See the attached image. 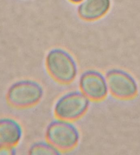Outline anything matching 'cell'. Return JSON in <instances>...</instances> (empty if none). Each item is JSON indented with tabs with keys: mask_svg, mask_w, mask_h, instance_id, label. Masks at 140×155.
<instances>
[{
	"mask_svg": "<svg viewBox=\"0 0 140 155\" xmlns=\"http://www.w3.org/2000/svg\"><path fill=\"white\" fill-rule=\"evenodd\" d=\"M45 65L48 74L59 83L68 84L76 78L78 67L75 59L68 51L55 48L46 55Z\"/></svg>",
	"mask_w": 140,
	"mask_h": 155,
	"instance_id": "cell-1",
	"label": "cell"
},
{
	"mask_svg": "<svg viewBox=\"0 0 140 155\" xmlns=\"http://www.w3.org/2000/svg\"><path fill=\"white\" fill-rule=\"evenodd\" d=\"M46 140L60 153L74 150L79 144L80 135L73 122L56 118L45 131Z\"/></svg>",
	"mask_w": 140,
	"mask_h": 155,
	"instance_id": "cell-2",
	"label": "cell"
},
{
	"mask_svg": "<svg viewBox=\"0 0 140 155\" xmlns=\"http://www.w3.org/2000/svg\"><path fill=\"white\" fill-rule=\"evenodd\" d=\"M91 102L80 91L68 92L56 101L54 115L57 119L73 122L85 115Z\"/></svg>",
	"mask_w": 140,
	"mask_h": 155,
	"instance_id": "cell-3",
	"label": "cell"
},
{
	"mask_svg": "<svg viewBox=\"0 0 140 155\" xmlns=\"http://www.w3.org/2000/svg\"><path fill=\"white\" fill-rule=\"evenodd\" d=\"M105 76L109 93L114 97L121 100H131L138 94L137 81L126 71L113 68L108 71Z\"/></svg>",
	"mask_w": 140,
	"mask_h": 155,
	"instance_id": "cell-4",
	"label": "cell"
},
{
	"mask_svg": "<svg viewBox=\"0 0 140 155\" xmlns=\"http://www.w3.org/2000/svg\"><path fill=\"white\" fill-rule=\"evenodd\" d=\"M78 82L79 91L91 101H102L109 94L105 76L99 71H85L81 74Z\"/></svg>",
	"mask_w": 140,
	"mask_h": 155,
	"instance_id": "cell-5",
	"label": "cell"
},
{
	"mask_svg": "<svg viewBox=\"0 0 140 155\" xmlns=\"http://www.w3.org/2000/svg\"><path fill=\"white\" fill-rule=\"evenodd\" d=\"M110 7V0H84L78 6V15L85 21H98L108 13Z\"/></svg>",
	"mask_w": 140,
	"mask_h": 155,
	"instance_id": "cell-6",
	"label": "cell"
},
{
	"mask_svg": "<svg viewBox=\"0 0 140 155\" xmlns=\"http://www.w3.org/2000/svg\"><path fill=\"white\" fill-rule=\"evenodd\" d=\"M33 155H60L61 153L47 141H40L34 144L30 150Z\"/></svg>",
	"mask_w": 140,
	"mask_h": 155,
	"instance_id": "cell-7",
	"label": "cell"
},
{
	"mask_svg": "<svg viewBox=\"0 0 140 155\" xmlns=\"http://www.w3.org/2000/svg\"><path fill=\"white\" fill-rule=\"evenodd\" d=\"M69 1L72 2V3H81V2H82L84 0H69Z\"/></svg>",
	"mask_w": 140,
	"mask_h": 155,
	"instance_id": "cell-8",
	"label": "cell"
}]
</instances>
